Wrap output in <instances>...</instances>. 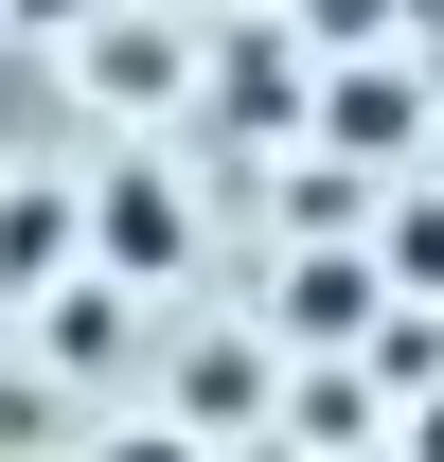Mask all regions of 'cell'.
Listing matches in <instances>:
<instances>
[{
	"label": "cell",
	"mask_w": 444,
	"mask_h": 462,
	"mask_svg": "<svg viewBox=\"0 0 444 462\" xmlns=\"http://www.w3.org/2000/svg\"><path fill=\"white\" fill-rule=\"evenodd\" d=\"M320 125H338V161H409V125H427V107H409V71H338Z\"/></svg>",
	"instance_id": "6da1fadb"
},
{
	"label": "cell",
	"mask_w": 444,
	"mask_h": 462,
	"mask_svg": "<svg viewBox=\"0 0 444 462\" xmlns=\"http://www.w3.org/2000/svg\"><path fill=\"white\" fill-rule=\"evenodd\" d=\"M89 231H107V267H178V196H161V178L89 196Z\"/></svg>",
	"instance_id": "7a4b0ae2"
},
{
	"label": "cell",
	"mask_w": 444,
	"mask_h": 462,
	"mask_svg": "<svg viewBox=\"0 0 444 462\" xmlns=\"http://www.w3.org/2000/svg\"><path fill=\"white\" fill-rule=\"evenodd\" d=\"M374 267H409V285H444V196H409V214L374 231Z\"/></svg>",
	"instance_id": "3957f363"
},
{
	"label": "cell",
	"mask_w": 444,
	"mask_h": 462,
	"mask_svg": "<svg viewBox=\"0 0 444 462\" xmlns=\"http://www.w3.org/2000/svg\"><path fill=\"white\" fill-rule=\"evenodd\" d=\"M89 462H196V427H107Z\"/></svg>",
	"instance_id": "277c9868"
}]
</instances>
